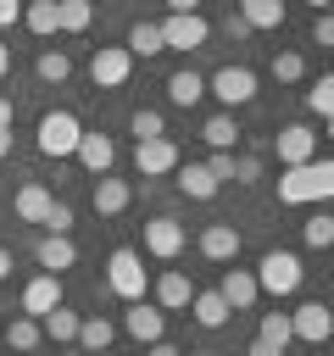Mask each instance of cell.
<instances>
[{
	"label": "cell",
	"instance_id": "cell-1",
	"mask_svg": "<svg viewBox=\"0 0 334 356\" xmlns=\"http://www.w3.org/2000/svg\"><path fill=\"white\" fill-rule=\"evenodd\" d=\"M306 200H334V161L312 156L278 172V206H306Z\"/></svg>",
	"mask_w": 334,
	"mask_h": 356
},
{
	"label": "cell",
	"instance_id": "cell-2",
	"mask_svg": "<svg viewBox=\"0 0 334 356\" xmlns=\"http://www.w3.org/2000/svg\"><path fill=\"white\" fill-rule=\"evenodd\" d=\"M78 139H84V122L72 117V111H45L39 117V156H50V161H61V156H72L78 150Z\"/></svg>",
	"mask_w": 334,
	"mask_h": 356
},
{
	"label": "cell",
	"instance_id": "cell-3",
	"mask_svg": "<svg viewBox=\"0 0 334 356\" xmlns=\"http://www.w3.org/2000/svg\"><path fill=\"white\" fill-rule=\"evenodd\" d=\"M301 278H306V267H301L295 250H267V256L256 261V284H262L267 295H295Z\"/></svg>",
	"mask_w": 334,
	"mask_h": 356
},
{
	"label": "cell",
	"instance_id": "cell-4",
	"mask_svg": "<svg viewBox=\"0 0 334 356\" xmlns=\"http://www.w3.org/2000/svg\"><path fill=\"white\" fill-rule=\"evenodd\" d=\"M106 284H111V295H122V300H145V261H139V250L117 245V250L106 256Z\"/></svg>",
	"mask_w": 334,
	"mask_h": 356
},
{
	"label": "cell",
	"instance_id": "cell-5",
	"mask_svg": "<svg viewBox=\"0 0 334 356\" xmlns=\"http://www.w3.org/2000/svg\"><path fill=\"white\" fill-rule=\"evenodd\" d=\"M206 95H217L228 111H234V106H250V100H256V72H250V67H217V72L206 78Z\"/></svg>",
	"mask_w": 334,
	"mask_h": 356
},
{
	"label": "cell",
	"instance_id": "cell-6",
	"mask_svg": "<svg viewBox=\"0 0 334 356\" xmlns=\"http://www.w3.org/2000/svg\"><path fill=\"white\" fill-rule=\"evenodd\" d=\"M161 39H167V50H200L206 39H212V22L200 17V11H173L167 22H161Z\"/></svg>",
	"mask_w": 334,
	"mask_h": 356
},
{
	"label": "cell",
	"instance_id": "cell-7",
	"mask_svg": "<svg viewBox=\"0 0 334 356\" xmlns=\"http://www.w3.org/2000/svg\"><path fill=\"white\" fill-rule=\"evenodd\" d=\"M128 72H134L128 44H100V50L89 56V78H95V89H122Z\"/></svg>",
	"mask_w": 334,
	"mask_h": 356
},
{
	"label": "cell",
	"instance_id": "cell-8",
	"mask_svg": "<svg viewBox=\"0 0 334 356\" xmlns=\"http://www.w3.org/2000/svg\"><path fill=\"white\" fill-rule=\"evenodd\" d=\"M289 328H295V339H306V345H323V339L334 334V312H328L323 300H301V306L289 312Z\"/></svg>",
	"mask_w": 334,
	"mask_h": 356
},
{
	"label": "cell",
	"instance_id": "cell-9",
	"mask_svg": "<svg viewBox=\"0 0 334 356\" xmlns=\"http://www.w3.org/2000/svg\"><path fill=\"white\" fill-rule=\"evenodd\" d=\"M134 167H139V178H161V172H173L178 167V145L161 134V139H139L134 145Z\"/></svg>",
	"mask_w": 334,
	"mask_h": 356
},
{
	"label": "cell",
	"instance_id": "cell-10",
	"mask_svg": "<svg viewBox=\"0 0 334 356\" xmlns=\"http://www.w3.org/2000/svg\"><path fill=\"white\" fill-rule=\"evenodd\" d=\"M122 328H128L139 345H150V339H161V334H167V312H161V306H150V300H128Z\"/></svg>",
	"mask_w": 334,
	"mask_h": 356
},
{
	"label": "cell",
	"instance_id": "cell-11",
	"mask_svg": "<svg viewBox=\"0 0 334 356\" xmlns=\"http://www.w3.org/2000/svg\"><path fill=\"white\" fill-rule=\"evenodd\" d=\"M145 250H150L156 261H173V256L184 250V222H173V217H150V222H145Z\"/></svg>",
	"mask_w": 334,
	"mask_h": 356
},
{
	"label": "cell",
	"instance_id": "cell-12",
	"mask_svg": "<svg viewBox=\"0 0 334 356\" xmlns=\"http://www.w3.org/2000/svg\"><path fill=\"white\" fill-rule=\"evenodd\" d=\"M312 156H317V134H312L306 122L278 128V161H284V167H301V161H312Z\"/></svg>",
	"mask_w": 334,
	"mask_h": 356
},
{
	"label": "cell",
	"instance_id": "cell-13",
	"mask_svg": "<svg viewBox=\"0 0 334 356\" xmlns=\"http://www.w3.org/2000/svg\"><path fill=\"white\" fill-rule=\"evenodd\" d=\"M72 156L84 161V172H89V178H100V172H111L117 145H111V134H89V128H84V139H78V150H72Z\"/></svg>",
	"mask_w": 334,
	"mask_h": 356
},
{
	"label": "cell",
	"instance_id": "cell-14",
	"mask_svg": "<svg viewBox=\"0 0 334 356\" xmlns=\"http://www.w3.org/2000/svg\"><path fill=\"white\" fill-rule=\"evenodd\" d=\"M128 206H134V184L100 172V178H95V211H100V217H122Z\"/></svg>",
	"mask_w": 334,
	"mask_h": 356
},
{
	"label": "cell",
	"instance_id": "cell-15",
	"mask_svg": "<svg viewBox=\"0 0 334 356\" xmlns=\"http://www.w3.org/2000/svg\"><path fill=\"white\" fill-rule=\"evenodd\" d=\"M217 295L228 300V312H245V306H256L262 284H256V273H250V267H228V273H223V284H217Z\"/></svg>",
	"mask_w": 334,
	"mask_h": 356
},
{
	"label": "cell",
	"instance_id": "cell-16",
	"mask_svg": "<svg viewBox=\"0 0 334 356\" xmlns=\"http://www.w3.org/2000/svg\"><path fill=\"white\" fill-rule=\"evenodd\" d=\"M56 306H61V278H56V273H39V278L22 284V312H28V317H45V312H56Z\"/></svg>",
	"mask_w": 334,
	"mask_h": 356
},
{
	"label": "cell",
	"instance_id": "cell-17",
	"mask_svg": "<svg viewBox=\"0 0 334 356\" xmlns=\"http://www.w3.org/2000/svg\"><path fill=\"white\" fill-rule=\"evenodd\" d=\"M50 206H56V195H50L39 178H28V184L17 189V200H11V211H17L22 222H39V228H45V217H50Z\"/></svg>",
	"mask_w": 334,
	"mask_h": 356
},
{
	"label": "cell",
	"instance_id": "cell-18",
	"mask_svg": "<svg viewBox=\"0 0 334 356\" xmlns=\"http://www.w3.org/2000/svg\"><path fill=\"white\" fill-rule=\"evenodd\" d=\"M33 256H39V267H45V273H56V278H61V273L78 261V245H72L67 234H45V239L33 245Z\"/></svg>",
	"mask_w": 334,
	"mask_h": 356
},
{
	"label": "cell",
	"instance_id": "cell-19",
	"mask_svg": "<svg viewBox=\"0 0 334 356\" xmlns=\"http://www.w3.org/2000/svg\"><path fill=\"white\" fill-rule=\"evenodd\" d=\"M200 256H206V261H234V256H239V228H234V222H212V228L200 234Z\"/></svg>",
	"mask_w": 334,
	"mask_h": 356
},
{
	"label": "cell",
	"instance_id": "cell-20",
	"mask_svg": "<svg viewBox=\"0 0 334 356\" xmlns=\"http://www.w3.org/2000/svg\"><path fill=\"white\" fill-rule=\"evenodd\" d=\"M173 172H178V189H184L189 200H212V195L223 189V184L212 178V167H206V161H189V167H173Z\"/></svg>",
	"mask_w": 334,
	"mask_h": 356
},
{
	"label": "cell",
	"instance_id": "cell-21",
	"mask_svg": "<svg viewBox=\"0 0 334 356\" xmlns=\"http://www.w3.org/2000/svg\"><path fill=\"white\" fill-rule=\"evenodd\" d=\"M189 300H195V284H189L184 273H161V278H156V306H161V312H184Z\"/></svg>",
	"mask_w": 334,
	"mask_h": 356
},
{
	"label": "cell",
	"instance_id": "cell-22",
	"mask_svg": "<svg viewBox=\"0 0 334 356\" xmlns=\"http://www.w3.org/2000/svg\"><path fill=\"white\" fill-rule=\"evenodd\" d=\"M200 95H206V78H200L195 67H178V72L167 78V100H173V106H195Z\"/></svg>",
	"mask_w": 334,
	"mask_h": 356
},
{
	"label": "cell",
	"instance_id": "cell-23",
	"mask_svg": "<svg viewBox=\"0 0 334 356\" xmlns=\"http://www.w3.org/2000/svg\"><path fill=\"white\" fill-rule=\"evenodd\" d=\"M189 312H195V323H200V328H223V323H228V300H223L217 289H195Z\"/></svg>",
	"mask_w": 334,
	"mask_h": 356
},
{
	"label": "cell",
	"instance_id": "cell-24",
	"mask_svg": "<svg viewBox=\"0 0 334 356\" xmlns=\"http://www.w3.org/2000/svg\"><path fill=\"white\" fill-rule=\"evenodd\" d=\"M39 339H45L39 317H28V312H22V317H11V323H6V350H17V356H22V350H39Z\"/></svg>",
	"mask_w": 334,
	"mask_h": 356
},
{
	"label": "cell",
	"instance_id": "cell-25",
	"mask_svg": "<svg viewBox=\"0 0 334 356\" xmlns=\"http://www.w3.org/2000/svg\"><path fill=\"white\" fill-rule=\"evenodd\" d=\"M22 28L28 33H39V39H50L61 22H56V0H22Z\"/></svg>",
	"mask_w": 334,
	"mask_h": 356
},
{
	"label": "cell",
	"instance_id": "cell-26",
	"mask_svg": "<svg viewBox=\"0 0 334 356\" xmlns=\"http://www.w3.org/2000/svg\"><path fill=\"white\" fill-rule=\"evenodd\" d=\"M167 39H161V22H134L128 28V56H161Z\"/></svg>",
	"mask_w": 334,
	"mask_h": 356
},
{
	"label": "cell",
	"instance_id": "cell-27",
	"mask_svg": "<svg viewBox=\"0 0 334 356\" xmlns=\"http://www.w3.org/2000/svg\"><path fill=\"white\" fill-rule=\"evenodd\" d=\"M200 139H206L212 150H234V139H239V122H234V111H217V117H206Z\"/></svg>",
	"mask_w": 334,
	"mask_h": 356
},
{
	"label": "cell",
	"instance_id": "cell-28",
	"mask_svg": "<svg viewBox=\"0 0 334 356\" xmlns=\"http://www.w3.org/2000/svg\"><path fill=\"white\" fill-rule=\"evenodd\" d=\"M39 328H45V339H56V345H72V339H78V312L56 306V312H45V317H39Z\"/></svg>",
	"mask_w": 334,
	"mask_h": 356
},
{
	"label": "cell",
	"instance_id": "cell-29",
	"mask_svg": "<svg viewBox=\"0 0 334 356\" xmlns=\"http://www.w3.org/2000/svg\"><path fill=\"white\" fill-rule=\"evenodd\" d=\"M111 339H117V328H111L106 317H78V345H84V356H89V350H106Z\"/></svg>",
	"mask_w": 334,
	"mask_h": 356
},
{
	"label": "cell",
	"instance_id": "cell-30",
	"mask_svg": "<svg viewBox=\"0 0 334 356\" xmlns=\"http://www.w3.org/2000/svg\"><path fill=\"white\" fill-rule=\"evenodd\" d=\"M56 22H61V33H84L95 22V6L89 0H56Z\"/></svg>",
	"mask_w": 334,
	"mask_h": 356
},
{
	"label": "cell",
	"instance_id": "cell-31",
	"mask_svg": "<svg viewBox=\"0 0 334 356\" xmlns=\"http://www.w3.org/2000/svg\"><path fill=\"white\" fill-rule=\"evenodd\" d=\"M239 17L250 28H278L284 22V0H239Z\"/></svg>",
	"mask_w": 334,
	"mask_h": 356
},
{
	"label": "cell",
	"instance_id": "cell-32",
	"mask_svg": "<svg viewBox=\"0 0 334 356\" xmlns=\"http://www.w3.org/2000/svg\"><path fill=\"white\" fill-rule=\"evenodd\" d=\"M33 72H39L45 83H67V78H72V56H67V50H39Z\"/></svg>",
	"mask_w": 334,
	"mask_h": 356
},
{
	"label": "cell",
	"instance_id": "cell-33",
	"mask_svg": "<svg viewBox=\"0 0 334 356\" xmlns=\"http://www.w3.org/2000/svg\"><path fill=\"white\" fill-rule=\"evenodd\" d=\"M128 134H134V145H139V139H161V134H167V122H161V111L139 106V111L128 117Z\"/></svg>",
	"mask_w": 334,
	"mask_h": 356
},
{
	"label": "cell",
	"instance_id": "cell-34",
	"mask_svg": "<svg viewBox=\"0 0 334 356\" xmlns=\"http://www.w3.org/2000/svg\"><path fill=\"white\" fill-rule=\"evenodd\" d=\"M256 339H267V345H278V350H284V345L295 339V328H289V312H262V334H256Z\"/></svg>",
	"mask_w": 334,
	"mask_h": 356
},
{
	"label": "cell",
	"instance_id": "cell-35",
	"mask_svg": "<svg viewBox=\"0 0 334 356\" xmlns=\"http://www.w3.org/2000/svg\"><path fill=\"white\" fill-rule=\"evenodd\" d=\"M306 111H312V117H323V122L334 117V72H328V78H317V83L306 89Z\"/></svg>",
	"mask_w": 334,
	"mask_h": 356
},
{
	"label": "cell",
	"instance_id": "cell-36",
	"mask_svg": "<svg viewBox=\"0 0 334 356\" xmlns=\"http://www.w3.org/2000/svg\"><path fill=\"white\" fill-rule=\"evenodd\" d=\"M301 239H306L312 250H328V245H334V217H328V211H317V217H306V228H301Z\"/></svg>",
	"mask_w": 334,
	"mask_h": 356
},
{
	"label": "cell",
	"instance_id": "cell-37",
	"mask_svg": "<svg viewBox=\"0 0 334 356\" xmlns=\"http://www.w3.org/2000/svg\"><path fill=\"white\" fill-rule=\"evenodd\" d=\"M273 78H278V83H301V78H306L301 50H278V56H273Z\"/></svg>",
	"mask_w": 334,
	"mask_h": 356
},
{
	"label": "cell",
	"instance_id": "cell-38",
	"mask_svg": "<svg viewBox=\"0 0 334 356\" xmlns=\"http://www.w3.org/2000/svg\"><path fill=\"white\" fill-rule=\"evenodd\" d=\"M67 228H72V206H67V200H56V206H50V217H45V234H67Z\"/></svg>",
	"mask_w": 334,
	"mask_h": 356
},
{
	"label": "cell",
	"instance_id": "cell-39",
	"mask_svg": "<svg viewBox=\"0 0 334 356\" xmlns=\"http://www.w3.org/2000/svg\"><path fill=\"white\" fill-rule=\"evenodd\" d=\"M206 167H212V178H217V184H223V178H234V150H212V161H206Z\"/></svg>",
	"mask_w": 334,
	"mask_h": 356
},
{
	"label": "cell",
	"instance_id": "cell-40",
	"mask_svg": "<svg viewBox=\"0 0 334 356\" xmlns=\"http://www.w3.org/2000/svg\"><path fill=\"white\" fill-rule=\"evenodd\" d=\"M234 178H239V184H256V178H262V161H256V156H234Z\"/></svg>",
	"mask_w": 334,
	"mask_h": 356
},
{
	"label": "cell",
	"instance_id": "cell-41",
	"mask_svg": "<svg viewBox=\"0 0 334 356\" xmlns=\"http://www.w3.org/2000/svg\"><path fill=\"white\" fill-rule=\"evenodd\" d=\"M312 39L334 50V11H317V22H312Z\"/></svg>",
	"mask_w": 334,
	"mask_h": 356
},
{
	"label": "cell",
	"instance_id": "cell-42",
	"mask_svg": "<svg viewBox=\"0 0 334 356\" xmlns=\"http://www.w3.org/2000/svg\"><path fill=\"white\" fill-rule=\"evenodd\" d=\"M11 22H22V0H0V28H11Z\"/></svg>",
	"mask_w": 334,
	"mask_h": 356
},
{
	"label": "cell",
	"instance_id": "cell-43",
	"mask_svg": "<svg viewBox=\"0 0 334 356\" xmlns=\"http://www.w3.org/2000/svg\"><path fill=\"white\" fill-rule=\"evenodd\" d=\"M145 356H184V350H178V345H167V339H150V345H145Z\"/></svg>",
	"mask_w": 334,
	"mask_h": 356
},
{
	"label": "cell",
	"instance_id": "cell-44",
	"mask_svg": "<svg viewBox=\"0 0 334 356\" xmlns=\"http://www.w3.org/2000/svg\"><path fill=\"white\" fill-rule=\"evenodd\" d=\"M245 356H284V350H278V345H267V339H250V350H245Z\"/></svg>",
	"mask_w": 334,
	"mask_h": 356
},
{
	"label": "cell",
	"instance_id": "cell-45",
	"mask_svg": "<svg viewBox=\"0 0 334 356\" xmlns=\"http://www.w3.org/2000/svg\"><path fill=\"white\" fill-rule=\"evenodd\" d=\"M6 278H11V250L0 245V284H6Z\"/></svg>",
	"mask_w": 334,
	"mask_h": 356
},
{
	"label": "cell",
	"instance_id": "cell-46",
	"mask_svg": "<svg viewBox=\"0 0 334 356\" xmlns=\"http://www.w3.org/2000/svg\"><path fill=\"white\" fill-rule=\"evenodd\" d=\"M167 11H200V0H167Z\"/></svg>",
	"mask_w": 334,
	"mask_h": 356
},
{
	"label": "cell",
	"instance_id": "cell-47",
	"mask_svg": "<svg viewBox=\"0 0 334 356\" xmlns=\"http://www.w3.org/2000/svg\"><path fill=\"white\" fill-rule=\"evenodd\" d=\"M6 72H11V44L0 39V78H6Z\"/></svg>",
	"mask_w": 334,
	"mask_h": 356
},
{
	"label": "cell",
	"instance_id": "cell-48",
	"mask_svg": "<svg viewBox=\"0 0 334 356\" xmlns=\"http://www.w3.org/2000/svg\"><path fill=\"white\" fill-rule=\"evenodd\" d=\"M11 156V128H0V161Z\"/></svg>",
	"mask_w": 334,
	"mask_h": 356
},
{
	"label": "cell",
	"instance_id": "cell-49",
	"mask_svg": "<svg viewBox=\"0 0 334 356\" xmlns=\"http://www.w3.org/2000/svg\"><path fill=\"white\" fill-rule=\"evenodd\" d=\"M0 128H11V100L0 95Z\"/></svg>",
	"mask_w": 334,
	"mask_h": 356
},
{
	"label": "cell",
	"instance_id": "cell-50",
	"mask_svg": "<svg viewBox=\"0 0 334 356\" xmlns=\"http://www.w3.org/2000/svg\"><path fill=\"white\" fill-rule=\"evenodd\" d=\"M312 6H317V11H328V6H334V0H312Z\"/></svg>",
	"mask_w": 334,
	"mask_h": 356
},
{
	"label": "cell",
	"instance_id": "cell-51",
	"mask_svg": "<svg viewBox=\"0 0 334 356\" xmlns=\"http://www.w3.org/2000/svg\"><path fill=\"white\" fill-rule=\"evenodd\" d=\"M189 356H217V350H189Z\"/></svg>",
	"mask_w": 334,
	"mask_h": 356
},
{
	"label": "cell",
	"instance_id": "cell-52",
	"mask_svg": "<svg viewBox=\"0 0 334 356\" xmlns=\"http://www.w3.org/2000/svg\"><path fill=\"white\" fill-rule=\"evenodd\" d=\"M61 356H84V350H61Z\"/></svg>",
	"mask_w": 334,
	"mask_h": 356
},
{
	"label": "cell",
	"instance_id": "cell-53",
	"mask_svg": "<svg viewBox=\"0 0 334 356\" xmlns=\"http://www.w3.org/2000/svg\"><path fill=\"white\" fill-rule=\"evenodd\" d=\"M328 139H334V117H328Z\"/></svg>",
	"mask_w": 334,
	"mask_h": 356
},
{
	"label": "cell",
	"instance_id": "cell-54",
	"mask_svg": "<svg viewBox=\"0 0 334 356\" xmlns=\"http://www.w3.org/2000/svg\"><path fill=\"white\" fill-rule=\"evenodd\" d=\"M22 356H39V350H22Z\"/></svg>",
	"mask_w": 334,
	"mask_h": 356
}]
</instances>
